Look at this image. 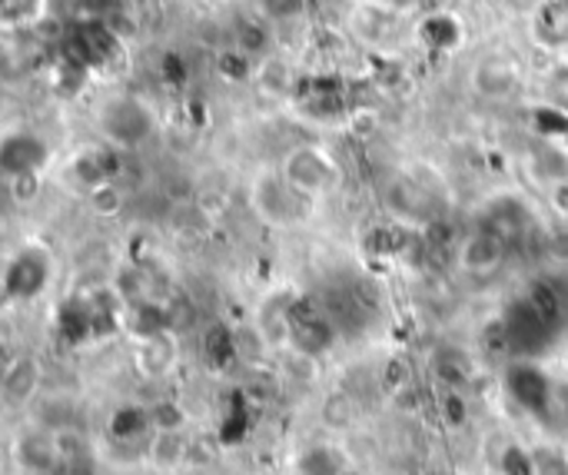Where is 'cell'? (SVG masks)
I'll list each match as a JSON object with an SVG mask.
<instances>
[{
	"instance_id": "cell-6",
	"label": "cell",
	"mask_w": 568,
	"mask_h": 475,
	"mask_svg": "<svg viewBox=\"0 0 568 475\" xmlns=\"http://www.w3.org/2000/svg\"><path fill=\"white\" fill-rule=\"evenodd\" d=\"M51 283V260L41 250H24L11 260L4 290L11 300H37Z\"/></svg>"
},
{
	"instance_id": "cell-4",
	"label": "cell",
	"mask_w": 568,
	"mask_h": 475,
	"mask_svg": "<svg viewBox=\"0 0 568 475\" xmlns=\"http://www.w3.org/2000/svg\"><path fill=\"white\" fill-rule=\"evenodd\" d=\"M47 160H51V147L31 130H14L0 137V173L8 180L41 173Z\"/></svg>"
},
{
	"instance_id": "cell-12",
	"label": "cell",
	"mask_w": 568,
	"mask_h": 475,
	"mask_svg": "<svg viewBox=\"0 0 568 475\" xmlns=\"http://www.w3.org/2000/svg\"><path fill=\"white\" fill-rule=\"evenodd\" d=\"M379 127H383V120H379V114L369 110V107H360V110L350 114V133H353L356 140H373V137L379 133Z\"/></svg>"
},
{
	"instance_id": "cell-17",
	"label": "cell",
	"mask_w": 568,
	"mask_h": 475,
	"mask_svg": "<svg viewBox=\"0 0 568 475\" xmlns=\"http://www.w3.org/2000/svg\"><path fill=\"white\" fill-rule=\"evenodd\" d=\"M561 449H565V455H568V435H565V442H561Z\"/></svg>"
},
{
	"instance_id": "cell-1",
	"label": "cell",
	"mask_w": 568,
	"mask_h": 475,
	"mask_svg": "<svg viewBox=\"0 0 568 475\" xmlns=\"http://www.w3.org/2000/svg\"><path fill=\"white\" fill-rule=\"evenodd\" d=\"M249 203L256 209V216L276 229H290V226H300L313 216V206L317 199L303 196L300 190H293L287 183V176L276 170H262L256 173L253 186H249Z\"/></svg>"
},
{
	"instance_id": "cell-16",
	"label": "cell",
	"mask_w": 568,
	"mask_h": 475,
	"mask_svg": "<svg viewBox=\"0 0 568 475\" xmlns=\"http://www.w3.org/2000/svg\"><path fill=\"white\" fill-rule=\"evenodd\" d=\"M512 8L522 14H538L545 8V0H512Z\"/></svg>"
},
{
	"instance_id": "cell-3",
	"label": "cell",
	"mask_w": 568,
	"mask_h": 475,
	"mask_svg": "<svg viewBox=\"0 0 568 475\" xmlns=\"http://www.w3.org/2000/svg\"><path fill=\"white\" fill-rule=\"evenodd\" d=\"M97 127H100V133H104V140L110 147L137 150L157 133V114L140 97L117 94V97L104 100V107L97 114Z\"/></svg>"
},
{
	"instance_id": "cell-9",
	"label": "cell",
	"mask_w": 568,
	"mask_h": 475,
	"mask_svg": "<svg viewBox=\"0 0 568 475\" xmlns=\"http://www.w3.org/2000/svg\"><path fill=\"white\" fill-rule=\"evenodd\" d=\"M47 0H0V28L31 31L47 18Z\"/></svg>"
},
{
	"instance_id": "cell-5",
	"label": "cell",
	"mask_w": 568,
	"mask_h": 475,
	"mask_svg": "<svg viewBox=\"0 0 568 475\" xmlns=\"http://www.w3.org/2000/svg\"><path fill=\"white\" fill-rule=\"evenodd\" d=\"M505 263V240L495 229H475L459 247V270L472 280L495 277Z\"/></svg>"
},
{
	"instance_id": "cell-10",
	"label": "cell",
	"mask_w": 568,
	"mask_h": 475,
	"mask_svg": "<svg viewBox=\"0 0 568 475\" xmlns=\"http://www.w3.org/2000/svg\"><path fill=\"white\" fill-rule=\"evenodd\" d=\"M147 425H150V415L140 406H124L114 415V422H110V429H114L117 439H137V435L147 432Z\"/></svg>"
},
{
	"instance_id": "cell-14",
	"label": "cell",
	"mask_w": 568,
	"mask_h": 475,
	"mask_svg": "<svg viewBox=\"0 0 568 475\" xmlns=\"http://www.w3.org/2000/svg\"><path fill=\"white\" fill-rule=\"evenodd\" d=\"M369 8H379V11H389V14H409L416 11L422 0H366Z\"/></svg>"
},
{
	"instance_id": "cell-13",
	"label": "cell",
	"mask_w": 568,
	"mask_h": 475,
	"mask_svg": "<svg viewBox=\"0 0 568 475\" xmlns=\"http://www.w3.org/2000/svg\"><path fill=\"white\" fill-rule=\"evenodd\" d=\"M502 475H535L532 452H525V449H505V455H502Z\"/></svg>"
},
{
	"instance_id": "cell-15",
	"label": "cell",
	"mask_w": 568,
	"mask_h": 475,
	"mask_svg": "<svg viewBox=\"0 0 568 475\" xmlns=\"http://www.w3.org/2000/svg\"><path fill=\"white\" fill-rule=\"evenodd\" d=\"M545 193H548V203H551L561 216H568V180H561V183L548 186Z\"/></svg>"
},
{
	"instance_id": "cell-7",
	"label": "cell",
	"mask_w": 568,
	"mask_h": 475,
	"mask_svg": "<svg viewBox=\"0 0 568 475\" xmlns=\"http://www.w3.org/2000/svg\"><path fill=\"white\" fill-rule=\"evenodd\" d=\"M469 84H472V90H475L479 97H485V100H505V97L518 94L522 74H518V67H515L512 61H505V57H485V61H479V64L472 67Z\"/></svg>"
},
{
	"instance_id": "cell-11",
	"label": "cell",
	"mask_w": 568,
	"mask_h": 475,
	"mask_svg": "<svg viewBox=\"0 0 568 475\" xmlns=\"http://www.w3.org/2000/svg\"><path fill=\"white\" fill-rule=\"evenodd\" d=\"M532 462H535V475H568V455L561 445H545L532 452Z\"/></svg>"
},
{
	"instance_id": "cell-2",
	"label": "cell",
	"mask_w": 568,
	"mask_h": 475,
	"mask_svg": "<svg viewBox=\"0 0 568 475\" xmlns=\"http://www.w3.org/2000/svg\"><path fill=\"white\" fill-rule=\"evenodd\" d=\"M279 173L287 176V183L293 190H300L310 199H323V196L336 193L340 183H343V166L320 143H300V147H293L287 156H282Z\"/></svg>"
},
{
	"instance_id": "cell-8",
	"label": "cell",
	"mask_w": 568,
	"mask_h": 475,
	"mask_svg": "<svg viewBox=\"0 0 568 475\" xmlns=\"http://www.w3.org/2000/svg\"><path fill=\"white\" fill-rule=\"evenodd\" d=\"M528 170L532 176L548 190L561 180H568V150L561 143H551V140H542L532 147L528 153Z\"/></svg>"
}]
</instances>
